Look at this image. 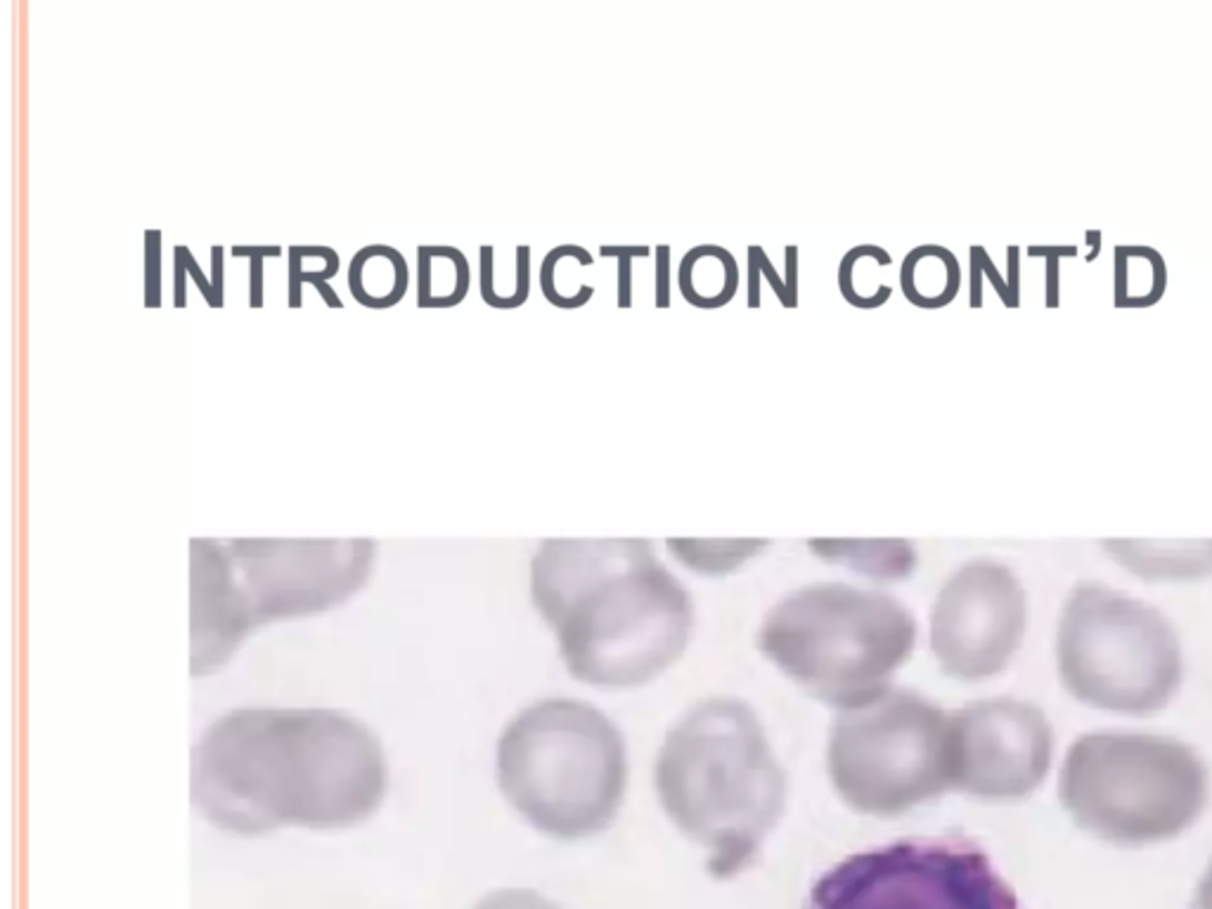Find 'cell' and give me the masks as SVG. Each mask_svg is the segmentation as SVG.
Listing matches in <instances>:
<instances>
[{
  "label": "cell",
  "instance_id": "6da1fadb",
  "mask_svg": "<svg viewBox=\"0 0 1212 909\" xmlns=\"http://www.w3.org/2000/svg\"><path fill=\"white\" fill-rule=\"evenodd\" d=\"M380 739L334 708H238L192 748V804L223 831L342 829L386 794Z\"/></svg>",
  "mask_w": 1212,
  "mask_h": 909
},
{
  "label": "cell",
  "instance_id": "7a4b0ae2",
  "mask_svg": "<svg viewBox=\"0 0 1212 909\" xmlns=\"http://www.w3.org/2000/svg\"><path fill=\"white\" fill-rule=\"evenodd\" d=\"M531 597L576 680L630 689L683 656L694 606L649 541H545Z\"/></svg>",
  "mask_w": 1212,
  "mask_h": 909
},
{
  "label": "cell",
  "instance_id": "3957f363",
  "mask_svg": "<svg viewBox=\"0 0 1212 909\" xmlns=\"http://www.w3.org/2000/svg\"><path fill=\"white\" fill-rule=\"evenodd\" d=\"M654 781L666 815L706 850L720 881L758 860L787 808V775L762 723L733 697L704 699L670 727Z\"/></svg>",
  "mask_w": 1212,
  "mask_h": 909
},
{
  "label": "cell",
  "instance_id": "277c9868",
  "mask_svg": "<svg viewBox=\"0 0 1212 909\" xmlns=\"http://www.w3.org/2000/svg\"><path fill=\"white\" fill-rule=\"evenodd\" d=\"M194 675L223 666L240 642L275 618L344 604L365 585L372 541H192Z\"/></svg>",
  "mask_w": 1212,
  "mask_h": 909
},
{
  "label": "cell",
  "instance_id": "5b68a950",
  "mask_svg": "<svg viewBox=\"0 0 1212 909\" xmlns=\"http://www.w3.org/2000/svg\"><path fill=\"white\" fill-rule=\"evenodd\" d=\"M497 784L531 827L552 839H585L609 827L623 806L626 739L590 704L538 701L501 735Z\"/></svg>",
  "mask_w": 1212,
  "mask_h": 909
},
{
  "label": "cell",
  "instance_id": "8992f818",
  "mask_svg": "<svg viewBox=\"0 0 1212 909\" xmlns=\"http://www.w3.org/2000/svg\"><path fill=\"white\" fill-rule=\"evenodd\" d=\"M917 620L896 597L844 583L798 587L758 630V649L810 697L862 708L893 683L915 652Z\"/></svg>",
  "mask_w": 1212,
  "mask_h": 909
},
{
  "label": "cell",
  "instance_id": "52a82bcc",
  "mask_svg": "<svg viewBox=\"0 0 1212 909\" xmlns=\"http://www.w3.org/2000/svg\"><path fill=\"white\" fill-rule=\"evenodd\" d=\"M1059 800L1073 822L1118 846L1184 834L1210 800V768L1196 748L1165 735L1101 729L1063 756Z\"/></svg>",
  "mask_w": 1212,
  "mask_h": 909
},
{
  "label": "cell",
  "instance_id": "ba28073f",
  "mask_svg": "<svg viewBox=\"0 0 1212 909\" xmlns=\"http://www.w3.org/2000/svg\"><path fill=\"white\" fill-rule=\"evenodd\" d=\"M1057 668L1080 704L1151 716L1178 697L1184 654L1172 620L1153 604L1084 580L1063 602Z\"/></svg>",
  "mask_w": 1212,
  "mask_h": 909
},
{
  "label": "cell",
  "instance_id": "9c48e42d",
  "mask_svg": "<svg viewBox=\"0 0 1212 909\" xmlns=\"http://www.w3.org/2000/svg\"><path fill=\"white\" fill-rule=\"evenodd\" d=\"M827 768L836 791L862 815L898 817L950 784V713L912 689H888L841 710L829 729Z\"/></svg>",
  "mask_w": 1212,
  "mask_h": 909
},
{
  "label": "cell",
  "instance_id": "30bf717a",
  "mask_svg": "<svg viewBox=\"0 0 1212 909\" xmlns=\"http://www.w3.org/2000/svg\"><path fill=\"white\" fill-rule=\"evenodd\" d=\"M804 909H1023L967 836L905 839L855 852L817 879Z\"/></svg>",
  "mask_w": 1212,
  "mask_h": 909
},
{
  "label": "cell",
  "instance_id": "8fae6325",
  "mask_svg": "<svg viewBox=\"0 0 1212 909\" xmlns=\"http://www.w3.org/2000/svg\"><path fill=\"white\" fill-rule=\"evenodd\" d=\"M1028 626L1026 587L994 559H973L945 580L931 612V649L945 675L978 683L1002 673Z\"/></svg>",
  "mask_w": 1212,
  "mask_h": 909
},
{
  "label": "cell",
  "instance_id": "7c38bea8",
  "mask_svg": "<svg viewBox=\"0 0 1212 909\" xmlns=\"http://www.w3.org/2000/svg\"><path fill=\"white\" fill-rule=\"evenodd\" d=\"M1054 727L1023 699L992 697L950 713V784L980 800H1021L1047 779Z\"/></svg>",
  "mask_w": 1212,
  "mask_h": 909
},
{
  "label": "cell",
  "instance_id": "4fadbf2b",
  "mask_svg": "<svg viewBox=\"0 0 1212 909\" xmlns=\"http://www.w3.org/2000/svg\"><path fill=\"white\" fill-rule=\"evenodd\" d=\"M1109 555L1144 580L1212 576V541H1107Z\"/></svg>",
  "mask_w": 1212,
  "mask_h": 909
},
{
  "label": "cell",
  "instance_id": "5bb4252c",
  "mask_svg": "<svg viewBox=\"0 0 1212 909\" xmlns=\"http://www.w3.org/2000/svg\"><path fill=\"white\" fill-rule=\"evenodd\" d=\"M677 287L689 306L704 311L723 309L739 290L737 259L718 244L694 246L677 269Z\"/></svg>",
  "mask_w": 1212,
  "mask_h": 909
},
{
  "label": "cell",
  "instance_id": "9a60e30c",
  "mask_svg": "<svg viewBox=\"0 0 1212 909\" xmlns=\"http://www.w3.org/2000/svg\"><path fill=\"white\" fill-rule=\"evenodd\" d=\"M410 269L398 249L388 244L363 246L349 265V290L365 309L384 311L403 301Z\"/></svg>",
  "mask_w": 1212,
  "mask_h": 909
},
{
  "label": "cell",
  "instance_id": "2e32d148",
  "mask_svg": "<svg viewBox=\"0 0 1212 909\" xmlns=\"http://www.w3.org/2000/svg\"><path fill=\"white\" fill-rule=\"evenodd\" d=\"M900 287L917 309H942L959 290V263L950 249L938 244L915 246L902 261Z\"/></svg>",
  "mask_w": 1212,
  "mask_h": 909
},
{
  "label": "cell",
  "instance_id": "e0dca14e",
  "mask_svg": "<svg viewBox=\"0 0 1212 909\" xmlns=\"http://www.w3.org/2000/svg\"><path fill=\"white\" fill-rule=\"evenodd\" d=\"M890 263L893 259L883 246L858 244L850 249L839 265V290L850 306L862 311L881 309L893 296V287L875 277L877 271Z\"/></svg>",
  "mask_w": 1212,
  "mask_h": 909
},
{
  "label": "cell",
  "instance_id": "ac0fdd59",
  "mask_svg": "<svg viewBox=\"0 0 1212 909\" xmlns=\"http://www.w3.org/2000/svg\"><path fill=\"white\" fill-rule=\"evenodd\" d=\"M459 256V249L455 246H432L422 244L417 246V306L426 309L430 303L436 282H443L441 303L438 309H453L457 303L465 301L469 292V263L459 265L457 271L445 275V271L453 269L455 259Z\"/></svg>",
  "mask_w": 1212,
  "mask_h": 909
},
{
  "label": "cell",
  "instance_id": "d6986e66",
  "mask_svg": "<svg viewBox=\"0 0 1212 909\" xmlns=\"http://www.w3.org/2000/svg\"><path fill=\"white\" fill-rule=\"evenodd\" d=\"M819 555L827 557H841L855 566V572H865L869 576H907L915 566V549L905 541H890V543H834V541H819L812 543Z\"/></svg>",
  "mask_w": 1212,
  "mask_h": 909
},
{
  "label": "cell",
  "instance_id": "ffe728a7",
  "mask_svg": "<svg viewBox=\"0 0 1212 909\" xmlns=\"http://www.w3.org/2000/svg\"><path fill=\"white\" fill-rule=\"evenodd\" d=\"M339 273V254L330 246H290V309H301V287Z\"/></svg>",
  "mask_w": 1212,
  "mask_h": 909
},
{
  "label": "cell",
  "instance_id": "44dd1931",
  "mask_svg": "<svg viewBox=\"0 0 1212 909\" xmlns=\"http://www.w3.org/2000/svg\"><path fill=\"white\" fill-rule=\"evenodd\" d=\"M746 263H748V292H746L748 309H760V277H768L770 287L784 309H796V303L789 296L787 284H784V277L779 275L775 263L770 261L768 254H765V249L760 244L748 246Z\"/></svg>",
  "mask_w": 1212,
  "mask_h": 909
},
{
  "label": "cell",
  "instance_id": "7402d4cb",
  "mask_svg": "<svg viewBox=\"0 0 1212 909\" xmlns=\"http://www.w3.org/2000/svg\"><path fill=\"white\" fill-rule=\"evenodd\" d=\"M652 254V249L647 244H604L599 249V256L602 259H616V306L618 309H630L633 301H635V273H633V261L635 259H647Z\"/></svg>",
  "mask_w": 1212,
  "mask_h": 909
},
{
  "label": "cell",
  "instance_id": "603a6c76",
  "mask_svg": "<svg viewBox=\"0 0 1212 909\" xmlns=\"http://www.w3.org/2000/svg\"><path fill=\"white\" fill-rule=\"evenodd\" d=\"M282 254V246L277 244H269V246H244V244H235L233 246V256H246L249 259V306L252 309H261L263 301H265V273H263V261L265 256H280Z\"/></svg>",
  "mask_w": 1212,
  "mask_h": 909
},
{
  "label": "cell",
  "instance_id": "cb8c5ba5",
  "mask_svg": "<svg viewBox=\"0 0 1212 909\" xmlns=\"http://www.w3.org/2000/svg\"><path fill=\"white\" fill-rule=\"evenodd\" d=\"M145 306H162V233L145 230Z\"/></svg>",
  "mask_w": 1212,
  "mask_h": 909
},
{
  "label": "cell",
  "instance_id": "d4e9b609",
  "mask_svg": "<svg viewBox=\"0 0 1212 909\" xmlns=\"http://www.w3.org/2000/svg\"><path fill=\"white\" fill-rule=\"evenodd\" d=\"M673 303V252L670 244L654 249V306L670 309Z\"/></svg>",
  "mask_w": 1212,
  "mask_h": 909
},
{
  "label": "cell",
  "instance_id": "484cf974",
  "mask_svg": "<svg viewBox=\"0 0 1212 909\" xmlns=\"http://www.w3.org/2000/svg\"><path fill=\"white\" fill-rule=\"evenodd\" d=\"M173 259H178V261H181V263H183V269H185V273H188V275H190V277L194 280V284H198V290L202 292V296H204V301L209 303V306H211V309H221V306H223V303L219 301V296H216V290H213V282H211V277H206V275H204V271L200 269V263H198V259H194V256H192V252H190V249H188L185 244H178V246H175V252H173Z\"/></svg>",
  "mask_w": 1212,
  "mask_h": 909
},
{
  "label": "cell",
  "instance_id": "4316f807",
  "mask_svg": "<svg viewBox=\"0 0 1212 909\" xmlns=\"http://www.w3.org/2000/svg\"><path fill=\"white\" fill-rule=\"evenodd\" d=\"M800 252L796 244H789L784 249V284H787L791 301L798 306V275H800Z\"/></svg>",
  "mask_w": 1212,
  "mask_h": 909
},
{
  "label": "cell",
  "instance_id": "83f0119b",
  "mask_svg": "<svg viewBox=\"0 0 1212 909\" xmlns=\"http://www.w3.org/2000/svg\"><path fill=\"white\" fill-rule=\"evenodd\" d=\"M1189 909H1212V860L1208 865V869L1203 871V877L1196 886V893H1193V900L1189 905Z\"/></svg>",
  "mask_w": 1212,
  "mask_h": 909
},
{
  "label": "cell",
  "instance_id": "f1b7e54d",
  "mask_svg": "<svg viewBox=\"0 0 1212 909\" xmlns=\"http://www.w3.org/2000/svg\"><path fill=\"white\" fill-rule=\"evenodd\" d=\"M211 282L216 290L219 301L223 303V246H211Z\"/></svg>",
  "mask_w": 1212,
  "mask_h": 909
}]
</instances>
